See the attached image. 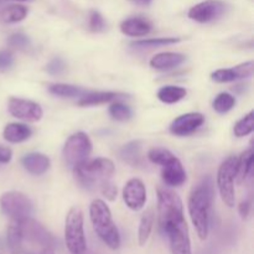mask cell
I'll use <instances>...</instances> for the list:
<instances>
[{
    "label": "cell",
    "instance_id": "obj_1",
    "mask_svg": "<svg viewBox=\"0 0 254 254\" xmlns=\"http://www.w3.org/2000/svg\"><path fill=\"white\" fill-rule=\"evenodd\" d=\"M159 226L166 235L173 254H192L189 227L180 196L166 188L158 189Z\"/></svg>",
    "mask_w": 254,
    "mask_h": 254
},
{
    "label": "cell",
    "instance_id": "obj_2",
    "mask_svg": "<svg viewBox=\"0 0 254 254\" xmlns=\"http://www.w3.org/2000/svg\"><path fill=\"white\" fill-rule=\"evenodd\" d=\"M213 181L211 176H205L189 196L188 207L190 218L195 226L196 233L201 241H205L210 228V211L213 202Z\"/></svg>",
    "mask_w": 254,
    "mask_h": 254
},
{
    "label": "cell",
    "instance_id": "obj_3",
    "mask_svg": "<svg viewBox=\"0 0 254 254\" xmlns=\"http://www.w3.org/2000/svg\"><path fill=\"white\" fill-rule=\"evenodd\" d=\"M113 161L107 158H97L81 163L73 168V174L76 180L81 186L87 190H96L101 188L106 181L111 180L114 175Z\"/></svg>",
    "mask_w": 254,
    "mask_h": 254
},
{
    "label": "cell",
    "instance_id": "obj_4",
    "mask_svg": "<svg viewBox=\"0 0 254 254\" xmlns=\"http://www.w3.org/2000/svg\"><path fill=\"white\" fill-rule=\"evenodd\" d=\"M89 217L94 231L107 247L113 251L118 250L121 247V235L112 218L108 205L99 198L93 200L89 206Z\"/></svg>",
    "mask_w": 254,
    "mask_h": 254
},
{
    "label": "cell",
    "instance_id": "obj_5",
    "mask_svg": "<svg viewBox=\"0 0 254 254\" xmlns=\"http://www.w3.org/2000/svg\"><path fill=\"white\" fill-rule=\"evenodd\" d=\"M83 212L78 206H73L67 212L64 220V242L71 254H84L87 241L84 235Z\"/></svg>",
    "mask_w": 254,
    "mask_h": 254
},
{
    "label": "cell",
    "instance_id": "obj_6",
    "mask_svg": "<svg viewBox=\"0 0 254 254\" xmlns=\"http://www.w3.org/2000/svg\"><path fill=\"white\" fill-rule=\"evenodd\" d=\"M92 153V141L83 131L72 134L66 140L62 150V156L68 168L73 169L86 161Z\"/></svg>",
    "mask_w": 254,
    "mask_h": 254
},
{
    "label": "cell",
    "instance_id": "obj_7",
    "mask_svg": "<svg viewBox=\"0 0 254 254\" xmlns=\"http://www.w3.org/2000/svg\"><path fill=\"white\" fill-rule=\"evenodd\" d=\"M237 156H228L220 165L217 171V188L222 201L228 206L233 207L236 203L235 180L237 174Z\"/></svg>",
    "mask_w": 254,
    "mask_h": 254
},
{
    "label": "cell",
    "instance_id": "obj_8",
    "mask_svg": "<svg viewBox=\"0 0 254 254\" xmlns=\"http://www.w3.org/2000/svg\"><path fill=\"white\" fill-rule=\"evenodd\" d=\"M0 207L11 220H22L32 213V202L20 191H7L0 197Z\"/></svg>",
    "mask_w": 254,
    "mask_h": 254
},
{
    "label": "cell",
    "instance_id": "obj_9",
    "mask_svg": "<svg viewBox=\"0 0 254 254\" xmlns=\"http://www.w3.org/2000/svg\"><path fill=\"white\" fill-rule=\"evenodd\" d=\"M21 230L24 240L42 248H54L55 238L44 226L31 217L22 218Z\"/></svg>",
    "mask_w": 254,
    "mask_h": 254
},
{
    "label": "cell",
    "instance_id": "obj_10",
    "mask_svg": "<svg viewBox=\"0 0 254 254\" xmlns=\"http://www.w3.org/2000/svg\"><path fill=\"white\" fill-rule=\"evenodd\" d=\"M7 111L12 117L25 122H39L42 118L41 106L29 99L11 97L7 102Z\"/></svg>",
    "mask_w": 254,
    "mask_h": 254
},
{
    "label": "cell",
    "instance_id": "obj_11",
    "mask_svg": "<svg viewBox=\"0 0 254 254\" xmlns=\"http://www.w3.org/2000/svg\"><path fill=\"white\" fill-rule=\"evenodd\" d=\"M226 4L221 0H205L189 10V17L197 22H210L222 16L226 11Z\"/></svg>",
    "mask_w": 254,
    "mask_h": 254
},
{
    "label": "cell",
    "instance_id": "obj_12",
    "mask_svg": "<svg viewBox=\"0 0 254 254\" xmlns=\"http://www.w3.org/2000/svg\"><path fill=\"white\" fill-rule=\"evenodd\" d=\"M123 200L133 211H140L146 202V188L140 179H130L123 189Z\"/></svg>",
    "mask_w": 254,
    "mask_h": 254
},
{
    "label": "cell",
    "instance_id": "obj_13",
    "mask_svg": "<svg viewBox=\"0 0 254 254\" xmlns=\"http://www.w3.org/2000/svg\"><path fill=\"white\" fill-rule=\"evenodd\" d=\"M205 123V116L201 113H186L178 117L170 124V131L174 135L186 136L197 130Z\"/></svg>",
    "mask_w": 254,
    "mask_h": 254
},
{
    "label": "cell",
    "instance_id": "obj_14",
    "mask_svg": "<svg viewBox=\"0 0 254 254\" xmlns=\"http://www.w3.org/2000/svg\"><path fill=\"white\" fill-rule=\"evenodd\" d=\"M253 61H248L236 67H231V68L217 69L211 74V78L217 83H227V82H233L237 79L248 78L253 74Z\"/></svg>",
    "mask_w": 254,
    "mask_h": 254
},
{
    "label": "cell",
    "instance_id": "obj_15",
    "mask_svg": "<svg viewBox=\"0 0 254 254\" xmlns=\"http://www.w3.org/2000/svg\"><path fill=\"white\" fill-rule=\"evenodd\" d=\"M161 179L166 185L171 186V188H178V186L185 184L186 171L181 161L176 156H174L170 161L163 165Z\"/></svg>",
    "mask_w": 254,
    "mask_h": 254
},
{
    "label": "cell",
    "instance_id": "obj_16",
    "mask_svg": "<svg viewBox=\"0 0 254 254\" xmlns=\"http://www.w3.org/2000/svg\"><path fill=\"white\" fill-rule=\"evenodd\" d=\"M186 60V56L180 52H160L151 57L150 66L160 71H168L180 66Z\"/></svg>",
    "mask_w": 254,
    "mask_h": 254
},
{
    "label": "cell",
    "instance_id": "obj_17",
    "mask_svg": "<svg viewBox=\"0 0 254 254\" xmlns=\"http://www.w3.org/2000/svg\"><path fill=\"white\" fill-rule=\"evenodd\" d=\"M24 168L32 175H42L50 169L51 161L49 156L41 153H29L21 159Z\"/></svg>",
    "mask_w": 254,
    "mask_h": 254
},
{
    "label": "cell",
    "instance_id": "obj_18",
    "mask_svg": "<svg viewBox=\"0 0 254 254\" xmlns=\"http://www.w3.org/2000/svg\"><path fill=\"white\" fill-rule=\"evenodd\" d=\"M121 31L127 36H145L151 31V24L143 17H130L121 24Z\"/></svg>",
    "mask_w": 254,
    "mask_h": 254
},
{
    "label": "cell",
    "instance_id": "obj_19",
    "mask_svg": "<svg viewBox=\"0 0 254 254\" xmlns=\"http://www.w3.org/2000/svg\"><path fill=\"white\" fill-rule=\"evenodd\" d=\"M31 128L22 123H9L5 126L4 130H2V136H4L5 140L12 144L27 140L31 136Z\"/></svg>",
    "mask_w": 254,
    "mask_h": 254
},
{
    "label": "cell",
    "instance_id": "obj_20",
    "mask_svg": "<svg viewBox=\"0 0 254 254\" xmlns=\"http://www.w3.org/2000/svg\"><path fill=\"white\" fill-rule=\"evenodd\" d=\"M121 96H123V94L116 93V92H86L79 98L77 104L81 107L99 106V104H104L114 101V99H117Z\"/></svg>",
    "mask_w": 254,
    "mask_h": 254
},
{
    "label": "cell",
    "instance_id": "obj_21",
    "mask_svg": "<svg viewBox=\"0 0 254 254\" xmlns=\"http://www.w3.org/2000/svg\"><path fill=\"white\" fill-rule=\"evenodd\" d=\"M6 242L10 251L14 253H19L22 248V230H21V220H11L9 223L6 232Z\"/></svg>",
    "mask_w": 254,
    "mask_h": 254
},
{
    "label": "cell",
    "instance_id": "obj_22",
    "mask_svg": "<svg viewBox=\"0 0 254 254\" xmlns=\"http://www.w3.org/2000/svg\"><path fill=\"white\" fill-rule=\"evenodd\" d=\"M253 149H248L241 155V158H238L237 174H236V180H237L238 184H243L250 176L251 171L253 169Z\"/></svg>",
    "mask_w": 254,
    "mask_h": 254
},
{
    "label": "cell",
    "instance_id": "obj_23",
    "mask_svg": "<svg viewBox=\"0 0 254 254\" xmlns=\"http://www.w3.org/2000/svg\"><path fill=\"white\" fill-rule=\"evenodd\" d=\"M186 94H188V91L184 87L164 86L159 89L156 96H158L159 101H161L163 103L173 104L185 98Z\"/></svg>",
    "mask_w": 254,
    "mask_h": 254
},
{
    "label": "cell",
    "instance_id": "obj_24",
    "mask_svg": "<svg viewBox=\"0 0 254 254\" xmlns=\"http://www.w3.org/2000/svg\"><path fill=\"white\" fill-rule=\"evenodd\" d=\"M154 221H155V213H154L153 208H148L143 216H141L140 223H139L138 230V241L139 245L144 246L148 242L149 237L153 231Z\"/></svg>",
    "mask_w": 254,
    "mask_h": 254
},
{
    "label": "cell",
    "instance_id": "obj_25",
    "mask_svg": "<svg viewBox=\"0 0 254 254\" xmlns=\"http://www.w3.org/2000/svg\"><path fill=\"white\" fill-rule=\"evenodd\" d=\"M140 141L134 140L122 146L121 150H119V156H121L122 160L130 164V165H138L139 161H140Z\"/></svg>",
    "mask_w": 254,
    "mask_h": 254
},
{
    "label": "cell",
    "instance_id": "obj_26",
    "mask_svg": "<svg viewBox=\"0 0 254 254\" xmlns=\"http://www.w3.org/2000/svg\"><path fill=\"white\" fill-rule=\"evenodd\" d=\"M49 92L62 98H73V97H82L87 91H84L81 87L72 86V84L55 83L50 84Z\"/></svg>",
    "mask_w": 254,
    "mask_h": 254
},
{
    "label": "cell",
    "instance_id": "obj_27",
    "mask_svg": "<svg viewBox=\"0 0 254 254\" xmlns=\"http://www.w3.org/2000/svg\"><path fill=\"white\" fill-rule=\"evenodd\" d=\"M27 12H29V10L24 5H10V6L5 7L0 12V19L4 22H7V24H14V22H19L24 20L27 16Z\"/></svg>",
    "mask_w": 254,
    "mask_h": 254
},
{
    "label": "cell",
    "instance_id": "obj_28",
    "mask_svg": "<svg viewBox=\"0 0 254 254\" xmlns=\"http://www.w3.org/2000/svg\"><path fill=\"white\" fill-rule=\"evenodd\" d=\"M254 129V112L251 111L250 113L246 114L243 118H241L233 127V133L237 138H243V136L250 135Z\"/></svg>",
    "mask_w": 254,
    "mask_h": 254
},
{
    "label": "cell",
    "instance_id": "obj_29",
    "mask_svg": "<svg viewBox=\"0 0 254 254\" xmlns=\"http://www.w3.org/2000/svg\"><path fill=\"white\" fill-rule=\"evenodd\" d=\"M212 106L217 113L225 114L236 106V98L232 94L227 93V92H222V93H220L216 97Z\"/></svg>",
    "mask_w": 254,
    "mask_h": 254
},
{
    "label": "cell",
    "instance_id": "obj_30",
    "mask_svg": "<svg viewBox=\"0 0 254 254\" xmlns=\"http://www.w3.org/2000/svg\"><path fill=\"white\" fill-rule=\"evenodd\" d=\"M180 37H156V39L138 40L131 42V46L135 47H161L166 45H174L180 42Z\"/></svg>",
    "mask_w": 254,
    "mask_h": 254
},
{
    "label": "cell",
    "instance_id": "obj_31",
    "mask_svg": "<svg viewBox=\"0 0 254 254\" xmlns=\"http://www.w3.org/2000/svg\"><path fill=\"white\" fill-rule=\"evenodd\" d=\"M174 154L170 150L165 148H153L149 150L148 158L151 163L156 164V165H165L168 161H170L174 158Z\"/></svg>",
    "mask_w": 254,
    "mask_h": 254
},
{
    "label": "cell",
    "instance_id": "obj_32",
    "mask_svg": "<svg viewBox=\"0 0 254 254\" xmlns=\"http://www.w3.org/2000/svg\"><path fill=\"white\" fill-rule=\"evenodd\" d=\"M109 114L113 119L119 122H126L129 121L131 117V111L128 106L123 103H119V102H116V103L111 104L109 107Z\"/></svg>",
    "mask_w": 254,
    "mask_h": 254
},
{
    "label": "cell",
    "instance_id": "obj_33",
    "mask_svg": "<svg viewBox=\"0 0 254 254\" xmlns=\"http://www.w3.org/2000/svg\"><path fill=\"white\" fill-rule=\"evenodd\" d=\"M7 45L12 49L16 50H26L30 47V39L25 34H21V32H16V34L10 35L9 39H7Z\"/></svg>",
    "mask_w": 254,
    "mask_h": 254
},
{
    "label": "cell",
    "instance_id": "obj_34",
    "mask_svg": "<svg viewBox=\"0 0 254 254\" xmlns=\"http://www.w3.org/2000/svg\"><path fill=\"white\" fill-rule=\"evenodd\" d=\"M89 27L94 32H101L106 29V22H104V19L101 15V12L94 11V10L91 11V15H89Z\"/></svg>",
    "mask_w": 254,
    "mask_h": 254
},
{
    "label": "cell",
    "instance_id": "obj_35",
    "mask_svg": "<svg viewBox=\"0 0 254 254\" xmlns=\"http://www.w3.org/2000/svg\"><path fill=\"white\" fill-rule=\"evenodd\" d=\"M64 69H66V64H64V60L60 59V57H56L52 61H50V64L46 66V71L54 76L61 74Z\"/></svg>",
    "mask_w": 254,
    "mask_h": 254
},
{
    "label": "cell",
    "instance_id": "obj_36",
    "mask_svg": "<svg viewBox=\"0 0 254 254\" xmlns=\"http://www.w3.org/2000/svg\"><path fill=\"white\" fill-rule=\"evenodd\" d=\"M99 191L102 192V195L106 196V198H108L109 201H114L117 198V193H118V190H117V186L112 183L111 180L106 181L103 185L99 188Z\"/></svg>",
    "mask_w": 254,
    "mask_h": 254
},
{
    "label": "cell",
    "instance_id": "obj_37",
    "mask_svg": "<svg viewBox=\"0 0 254 254\" xmlns=\"http://www.w3.org/2000/svg\"><path fill=\"white\" fill-rule=\"evenodd\" d=\"M14 64V56L10 51L4 50L0 51V72H5L10 68Z\"/></svg>",
    "mask_w": 254,
    "mask_h": 254
},
{
    "label": "cell",
    "instance_id": "obj_38",
    "mask_svg": "<svg viewBox=\"0 0 254 254\" xmlns=\"http://www.w3.org/2000/svg\"><path fill=\"white\" fill-rule=\"evenodd\" d=\"M11 158H12L11 149L7 148V146L0 145V164L10 163Z\"/></svg>",
    "mask_w": 254,
    "mask_h": 254
},
{
    "label": "cell",
    "instance_id": "obj_39",
    "mask_svg": "<svg viewBox=\"0 0 254 254\" xmlns=\"http://www.w3.org/2000/svg\"><path fill=\"white\" fill-rule=\"evenodd\" d=\"M251 206H252V202H251V200L242 201V202L240 203V206H238V212H240L241 217H242L243 220H246V218L248 217V215H250Z\"/></svg>",
    "mask_w": 254,
    "mask_h": 254
},
{
    "label": "cell",
    "instance_id": "obj_40",
    "mask_svg": "<svg viewBox=\"0 0 254 254\" xmlns=\"http://www.w3.org/2000/svg\"><path fill=\"white\" fill-rule=\"evenodd\" d=\"M40 254H55V253H54V250H51V248H44Z\"/></svg>",
    "mask_w": 254,
    "mask_h": 254
},
{
    "label": "cell",
    "instance_id": "obj_41",
    "mask_svg": "<svg viewBox=\"0 0 254 254\" xmlns=\"http://www.w3.org/2000/svg\"><path fill=\"white\" fill-rule=\"evenodd\" d=\"M135 1L140 5H149L151 2V0H135Z\"/></svg>",
    "mask_w": 254,
    "mask_h": 254
},
{
    "label": "cell",
    "instance_id": "obj_42",
    "mask_svg": "<svg viewBox=\"0 0 254 254\" xmlns=\"http://www.w3.org/2000/svg\"><path fill=\"white\" fill-rule=\"evenodd\" d=\"M14 1H22V2H29V1H34V0H14Z\"/></svg>",
    "mask_w": 254,
    "mask_h": 254
},
{
    "label": "cell",
    "instance_id": "obj_43",
    "mask_svg": "<svg viewBox=\"0 0 254 254\" xmlns=\"http://www.w3.org/2000/svg\"><path fill=\"white\" fill-rule=\"evenodd\" d=\"M0 4H1V1H0Z\"/></svg>",
    "mask_w": 254,
    "mask_h": 254
}]
</instances>
